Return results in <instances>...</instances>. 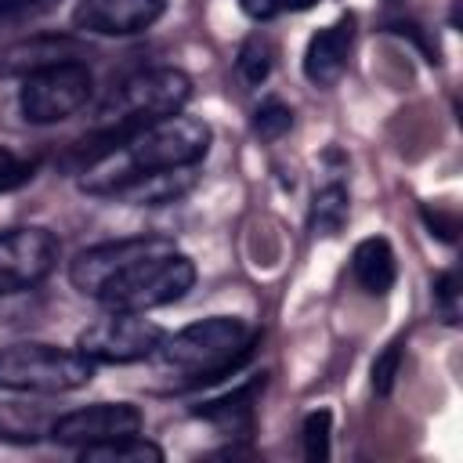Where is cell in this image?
<instances>
[{
  "label": "cell",
  "mask_w": 463,
  "mask_h": 463,
  "mask_svg": "<svg viewBox=\"0 0 463 463\" xmlns=\"http://www.w3.org/2000/svg\"><path fill=\"white\" fill-rule=\"evenodd\" d=\"M210 127L199 116L170 112L137 123L127 137H119L112 148H105L98 159H90L80 174V188L90 195L112 199L123 184H130L141 174L156 170H181L199 166L210 152Z\"/></svg>",
  "instance_id": "1"
},
{
  "label": "cell",
  "mask_w": 463,
  "mask_h": 463,
  "mask_svg": "<svg viewBox=\"0 0 463 463\" xmlns=\"http://www.w3.org/2000/svg\"><path fill=\"white\" fill-rule=\"evenodd\" d=\"M253 344H257L253 326L232 315H213L177 329L174 336H163L152 358L163 373L177 376L184 387H203L235 373L253 354Z\"/></svg>",
  "instance_id": "2"
},
{
  "label": "cell",
  "mask_w": 463,
  "mask_h": 463,
  "mask_svg": "<svg viewBox=\"0 0 463 463\" xmlns=\"http://www.w3.org/2000/svg\"><path fill=\"white\" fill-rule=\"evenodd\" d=\"M94 362L80 347H54L22 340L0 347V391L22 394H65L90 383Z\"/></svg>",
  "instance_id": "3"
},
{
  "label": "cell",
  "mask_w": 463,
  "mask_h": 463,
  "mask_svg": "<svg viewBox=\"0 0 463 463\" xmlns=\"http://www.w3.org/2000/svg\"><path fill=\"white\" fill-rule=\"evenodd\" d=\"M177 242L170 235H134V239H116V242H98L90 250H80L69 264V282L83 293L101 300L112 286H119L127 275L145 268L156 257L174 253Z\"/></svg>",
  "instance_id": "4"
},
{
  "label": "cell",
  "mask_w": 463,
  "mask_h": 463,
  "mask_svg": "<svg viewBox=\"0 0 463 463\" xmlns=\"http://www.w3.org/2000/svg\"><path fill=\"white\" fill-rule=\"evenodd\" d=\"M90 90H94V76H90L87 61L72 58V61H58V65H47V69L22 76L18 109L29 123L47 127V123L76 116L87 105Z\"/></svg>",
  "instance_id": "5"
},
{
  "label": "cell",
  "mask_w": 463,
  "mask_h": 463,
  "mask_svg": "<svg viewBox=\"0 0 463 463\" xmlns=\"http://www.w3.org/2000/svg\"><path fill=\"white\" fill-rule=\"evenodd\" d=\"M163 336H166V333H163L152 318H145V311H112V307H105V315L94 318V322L80 333L76 347H80L94 365H98V362L127 365V362L152 358Z\"/></svg>",
  "instance_id": "6"
},
{
  "label": "cell",
  "mask_w": 463,
  "mask_h": 463,
  "mask_svg": "<svg viewBox=\"0 0 463 463\" xmlns=\"http://www.w3.org/2000/svg\"><path fill=\"white\" fill-rule=\"evenodd\" d=\"M195 282V264L184 253H166L148 260L145 268H137L134 275H127L119 286H112L101 304L112 311H152L163 304L181 300Z\"/></svg>",
  "instance_id": "7"
},
{
  "label": "cell",
  "mask_w": 463,
  "mask_h": 463,
  "mask_svg": "<svg viewBox=\"0 0 463 463\" xmlns=\"http://www.w3.org/2000/svg\"><path fill=\"white\" fill-rule=\"evenodd\" d=\"M188 98H192V80L181 69H170V65L141 69L119 83V90L109 101V116L141 123V119L181 112Z\"/></svg>",
  "instance_id": "8"
},
{
  "label": "cell",
  "mask_w": 463,
  "mask_h": 463,
  "mask_svg": "<svg viewBox=\"0 0 463 463\" xmlns=\"http://www.w3.org/2000/svg\"><path fill=\"white\" fill-rule=\"evenodd\" d=\"M58 239L47 228L0 232V297L40 286L58 264Z\"/></svg>",
  "instance_id": "9"
},
{
  "label": "cell",
  "mask_w": 463,
  "mask_h": 463,
  "mask_svg": "<svg viewBox=\"0 0 463 463\" xmlns=\"http://www.w3.org/2000/svg\"><path fill=\"white\" fill-rule=\"evenodd\" d=\"M141 423H145V416H141L137 405H130V402H98V405L58 416L54 427H51V441L69 445V449H83V445H94V441L137 434Z\"/></svg>",
  "instance_id": "10"
},
{
  "label": "cell",
  "mask_w": 463,
  "mask_h": 463,
  "mask_svg": "<svg viewBox=\"0 0 463 463\" xmlns=\"http://www.w3.org/2000/svg\"><path fill=\"white\" fill-rule=\"evenodd\" d=\"M163 11L166 0H80L72 25L94 36H134L145 33Z\"/></svg>",
  "instance_id": "11"
},
{
  "label": "cell",
  "mask_w": 463,
  "mask_h": 463,
  "mask_svg": "<svg viewBox=\"0 0 463 463\" xmlns=\"http://www.w3.org/2000/svg\"><path fill=\"white\" fill-rule=\"evenodd\" d=\"M351 47H354V18H351V14H340L333 25L318 29V33L307 40V51H304V76H307L315 87H333V83H340V76L347 72Z\"/></svg>",
  "instance_id": "12"
},
{
  "label": "cell",
  "mask_w": 463,
  "mask_h": 463,
  "mask_svg": "<svg viewBox=\"0 0 463 463\" xmlns=\"http://www.w3.org/2000/svg\"><path fill=\"white\" fill-rule=\"evenodd\" d=\"M83 58V47L69 36H36L25 43H14L11 51H4L0 58V76H29L36 69L58 65V61H72Z\"/></svg>",
  "instance_id": "13"
},
{
  "label": "cell",
  "mask_w": 463,
  "mask_h": 463,
  "mask_svg": "<svg viewBox=\"0 0 463 463\" xmlns=\"http://www.w3.org/2000/svg\"><path fill=\"white\" fill-rule=\"evenodd\" d=\"M351 275L354 282L369 293V297H387L394 279H398V264H394V250L383 235H369L354 246L351 253Z\"/></svg>",
  "instance_id": "14"
},
{
  "label": "cell",
  "mask_w": 463,
  "mask_h": 463,
  "mask_svg": "<svg viewBox=\"0 0 463 463\" xmlns=\"http://www.w3.org/2000/svg\"><path fill=\"white\" fill-rule=\"evenodd\" d=\"M195 166H181V170H156V174H141L134 177L130 184H123L112 199H123V203H134V206H163V203H174L181 199L184 192L195 188Z\"/></svg>",
  "instance_id": "15"
},
{
  "label": "cell",
  "mask_w": 463,
  "mask_h": 463,
  "mask_svg": "<svg viewBox=\"0 0 463 463\" xmlns=\"http://www.w3.org/2000/svg\"><path fill=\"white\" fill-rule=\"evenodd\" d=\"M83 463H159L163 449L141 434H123V438H109V441H94L80 449Z\"/></svg>",
  "instance_id": "16"
},
{
  "label": "cell",
  "mask_w": 463,
  "mask_h": 463,
  "mask_svg": "<svg viewBox=\"0 0 463 463\" xmlns=\"http://www.w3.org/2000/svg\"><path fill=\"white\" fill-rule=\"evenodd\" d=\"M260 387H264V376L253 380V383H246V387H239V391H232V394H224V398H217V402H206L203 409H195V416H203L210 423H221L224 430L250 427V420H253V398H257Z\"/></svg>",
  "instance_id": "17"
},
{
  "label": "cell",
  "mask_w": 463,
  "mask_h": 463,
  "mask_svg": "<svg viewBox=\"0 0 463 463\" xmlns=\"http://www.w3.org/2000/svg\"><path fill=\"white\" fill-rule=\"evenodd\" d=\"M347 188L344 184H326L322 192H315L311 199V232L315 235H336L344 224H347Z\"/></svg>",
  "instance_id": "18"
},
{
  "label": "cell",
  "mask_w": 463,
  "mask_h": 463,
  "mask_svg": "<svg viewBox=\"0 0 463 463\" xmlns=\"http://www.w3.org/2000/svg\"><path fill=\"white\" fill-rule=\"evenodd\" d=\"M235 65H239V76H242L246 83H264L268 72H271V65H275V47H271V40L260 36V33L246 36L242 47H239Z\"/></svg>",
  "instance_id": "19"
},
{
  "label": "cell",
  "mask_w": 463,
  "mask_h": 463,
  "mask_svg": "<svg viewBox=\"0 0 463 463\" xmlns=\"http://www.w3.org/2000/svg\"><path fill=\"white\" fill-rule=\"evenodd\" d=\"M61 0H0V29H22L33 25L40 18H47L51 11H58Z\"/></svg>",
  "instance_id": "20"
},
{
  "label": "cell",
  "mask_w": 463,
  "mask_h": 463,
  "mask_svg": "<svg viewBox=\"0 0 463 463\" xmlns=\"http://www.w3.org/2000/svg\"><path fill=\"white\" fill-rule=\"evenodd\" d=\"M289 127H293V109H289V105H282L279 98L260 101V109L253 112V134H257V137H264V141L282 137Z\"/></svg>",
  "instance_id": "21"
},
{
  "label": "cell",
  "mask_w": 463,
  "mask_h": 463,
  "mask_svg": "<svg viewBox=\"0 0 463 463\" xmlns=\"http://www.w3.org/2000/svg\"><path fill=\"white\" fill-rule=\"evenodd\" d=\"M329 427H333L329 409L307 412V420H304V456L307 459H326L329 456Z\"/></svg>",
  "instance_id": "22"
},
{
  "label": "cell",
  "mask_w": 463,
  "mask_h": 463,
  "mask_svg": "<svg viewBox=\"0 0 463 463\" xmlns=\"http://www.w3.org/2000/svg\"><path fill=\"white\" fill-rule=\"evenodd\" d=\"M398 369H402V340H391V344L376 354V362H373V391H376V394H391Z\"/></svg>",
  "instance_id": "23"
},
{
  "label": "cell",
  "mask_w": 463,
  "mask_h": 463,
  "mask_svg": "<svg viewBox=\"0 0 463 463\" xmlns=\"http://www.w3.org/2000/svg\"><path fill=\"white\" fill-rule=\"evenodd\" d=\"M434 304H438V311L445 315V322H456V318H459V286H456V271L438 275V282H434Z\"/></svg>",
  "instance_id": "24"
},
{
  "label": "cell",
  "mask_w": 463,
  "mask_h": 463,
  "mask_svg": "<svg viewBox=\"0 0 463 463\" xmlns=\"http://www.w3.org/2000/svg\"><path fill=\"white\" fill-rule=\"evenodd\" d=\"M25 177H29V166L14 163V156L0 145V188H7V184H14V181H25Z\"/></svg>",
  "instance_id": "25"
},
{
  "label": "cell",
  "mask_w": 463,
  "mask_h": 463,
  "mask_svg": "<svg viewBox=\"0 0 463 463\" xmlns=\"http://www.w3.org/2000/svg\"><path fill=\"white\" fill-rule=\"evenodd\" d=\"M239 4H242V11H246L250 18H257V22H268V18L282 14V4H279V0H239Z\"/></svg>",
  "instance_id": "26"
},
{
  "label": "cell",
  "mask_w": 463,
  "mask_h": 463,
  "mask_svg": "<svg viewBox=\"0 0 463 463\" xmlns=\"http://www.w3.org/2000/svg\"><path fill=\"white\" fill-rule=\"evenodd\" d=\"M282 4V11H307V7H315L318 0H279Z\"/></svg>",
  "instance_id": "27"
}]
</instances>
